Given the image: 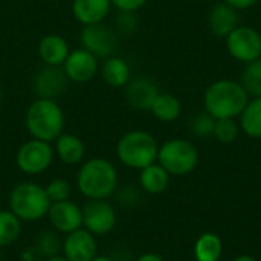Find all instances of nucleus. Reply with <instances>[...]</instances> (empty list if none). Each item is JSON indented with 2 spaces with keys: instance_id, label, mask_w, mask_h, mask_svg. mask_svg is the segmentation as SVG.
<instances>
[{
  "instance_id": "nucleus-1",
  "label": "nucleus",
  "mask_w": 261,
  "mask_h": 261,
  "mask_svg": "<svg viewBox=\"0 0 261 261\" xmlns=\"http://www.w3.org/2000/svg\"><path fill=\"white\" fill-rule=\"evenodd\" d=\"M118 185V171L106 158H90L76 173V190L86 199H107Z\"/></svg>"
},
{
  "instance_id": "nucleus-2",
  "label": "nucleus",
  "mask_w": 261,
  "mask_h": 261,
  "mask_svg": "<svg viewBox=\"0 0 261 261\" xmlns=\"http://www.w3.org/2000/svg\"><path fill=\"white\" fill-rule=\"evenodd\" d=\"M24 125L34 139L54 142L64 132V112L57 99L35 98L26 109Z\"/></svg>"
},
{
  "instance_id": "nucleus-3",
  "label": "nucleus",
  "mask_w": 261,
  "mask_h": 261,
  "mask_svg": "<svg viewBox=\"0 0 261 261\" xmlns=\"http://www.w3.org/2000/svg\"><path fill=\"white\" fill-rule=\"evenodd\" d=\"M203 102L206 113L214 119L236 118L245 110L249 102V95L237 81L219 80L206 89Z\"/></svg>"
},
{
  "instance_id": "nucleus-4",
  "label": "nucleus",
  "mask_w": 261,
  "mask_h": 261,
  "mask_svg": "<svg viewBox=\"0 0 261 261\" xmlns=\"http://www.w3.org/2000/svg\"><path fill=\"white\" fill-rule=\"evenodd\" d=\"M159 145L145 130H130L116 144L118 159L128 168L142 170L158 161Z\"/></svg>"
},
{
  "instance_id": "nucleus-5",
  "label": "nucleus",
  "mask_w": 261,
  "mask_h": 261,
  "mask_svg": "<svg viewBox=\"0 0 261 261\" xmlns=\"http://www.w3.org/2000/svg\"><path fill=\"white\" fill-rule=\"evenodd\" d=\"M50 205L44 187L35 182H20L9 193V210L21 222H37L46 217Z\"/></svg>"
},
{
  "instance_id": "nucleus-6",
  "label": "nucleus",
  "mask_w": 261,
  "mask_h": 261,
  "mask_svg": "<svg viewBox=\"0 0 261 261\" xmlns=\"http://www.w3.org/2000/svg\"><path fill=\"white\" fill-rule=\"evenodd\" d=\"M158 161L168 174L182 176L196 168L199 156L191 142L185 139H170L159 147Z\"/></svg>"
},
{
  "instance_id": "nucleus-7",
  "label": "nucleus",
  "mask_w": 261,
  "mask_h": 261,
  "mask_svg": "<svg viewBox=\"0 0 261 261\" xmlns=\"http://www.w3.org/2000/svg\"><path fill=\"white\" fill-rule=\"evenodd\" d=\"M55 151L50 142L31 138L20 145L15 154L17 168L28 176H37L44 173L54 162Z\"/></svg>"
},
{
  "instance_id": "nucleus-8",
  "label": "nucleus",
  "mask_w": 261,
  "mask_h": 261,
  "mask_svg": "<svg viewBox=\"0 0 261 261\" xmlns=\"http://www.w3.org/2000/svg\"><path fill=\"white\" fill-rule=\"evenodd\" d=\"M83 228L92 232L95 237L109 234L116 225L115 208L107 199H87L81 206Z\"/></svg>"
},
{
  "instance_id": "nucleus-9",
  "label": "nucleus",
  "mask_w": 261,
  "mask_h": 261,
  "mask_svg": "<svg viewBox=\"0 0 261 261\" xmlns=\"http://www.w3.org/2000/svg\"><path fill=\"white\" fill-rule=\"evenodd\" d=\"M80 41L81 47L92 52L95 57L107 58L113 55L118 46V34L115 28H110L102 21L96 24L83 26L80 32Z\"/></svg>"
},
{
  "instance_id": "nucleus-10",
  "label": "nucleus",
  "mask_w": 261,
  "mask_h": 261,
  "mask_svg": "<svg viewBox=\"0 0 261 261\" xmlns=\"http://www.w3.org/2000/svg\"><path fill=\"white\" fill-rule=\"evenodd\" d=\"M226 47L236 60L248 64L261 58V34L249 26H237L226 37Z\"/></svg>"
},
{
  "instance_id": "nucleus-11",
  "label": "nucleus",
  "mask_w": 261,
  "mask_h": 261,
  "mask_svg": "<svg viewBox=\"0 0 261 261\" xmlns=\"http://www.w3.org/2000/svg\"><path fill=\"white\" fill-rule=\"evenodd\" d=\"M61 67L69 81L83 84L93 80L99 72V58L84 47H78L69 52Z\"/></svg>"
},
{
  "instance_id": "nucleus-12",
  "label": "nucleus",
  "mask_w": 261,
  "mask_h": 261,
  "mask_svg": "<svg viewBox=\"0 0 261 261\" xmlns=\"http://www.w3.org/2000/svg\"><path fill=\"white\" fill-rule=\"evenodd\" d=\"M69 83L63 67L43 66L32 80V92L37 98L58 99L67 90Z\"/></svg>"
},
{
  "instance_id": "nucleus-13",
  "label": "nucleus",
  "mask_w": 261,
  "mask_h": 261,
  "mask_svg": "<svg viewBox=\"0 0 261 261\" xmlns=\"http://www.w3.org/2000/svg\"><path fill=\"white\" fill-rule=\"evenodd\" d=\"M63 257L69 261H92L98 255L96 237L84 228L66 236L61 243Z\"/></svg>"
},
{
  "instance_id": "nucleus-14",
  "label": "nucleus",
  "mask_w": 261,
  "mask_h": 261,
  "mask_svg": "<svg viewBox=\"0 0 261 261\" xmlns=\"http://www.w3.org/2000/svg\"><path fill=\"white\" fill-rule=\"evenodd\" d=\"M49 222L57 232L70 234L80 228H83V213L81 206L72 200L55 202L50 205L47 213Z\"/></svg>"
},
{
  "instance_id": "nucleus-15",
  "label": "nucleus",
  "mask_w": 261,
  "mask_h": 261,
  "mask_svg": "<svg viewBox=\"0 0 261 261\" xmlns=\"http://www.w3.org/2000/svg\"><path fill=\"white\" fill-rule=\"evenodd\" d=\"M159 93L156 83L147 76L133 78L125 86V99L136 110H150Z\"/></svg>"
},
{
  "instance_id": "nucleus-16",
  "label": "nucleus",
  "mask_w": 261,
  "mask_h": 261,
  "mask_svg": "<svg viewBox=\"0 0 261 261\" xmlns=\"http://www.w3.org/2000/svg\"><path fill=\"white\" fill-rule=\"evenodd\" d=\"M37 52L41 61L44 63V66L61 67L70 52V47L63 35L50 32L41 37V40L38 41Z\"/></svg>"
},
{
  "instance_id": "nucleus-17",
  "label": "nucleus",
  "mask_w": 261,
  "mask_h": 261,
  "mask_svg": "<svg viewBox=\"0 0 261 261\" xmlns=\"http://www.w3.org/2000/svg\"><path fill=\"white\" fill-rule=\"evenodd\" d=\"M112 8L110 0H72V14L83 26L102 23Z\"/></svg>"
},
{
  "instance_id": "nucleus-18",
  "label": "nucleus",
  "mask_w": 261,
  "mask_h": 261,
  "mask_svg": "<svg viewBox=\"0 0 261 261\" xmlns=\"http://www.w3.org/2000/svg\"><path fill=\"white\" fill-rule=\"evenodd\" d=\"M208 24L214 35L228 37L239 26L237 9L225 2L214 5L208 15Z\"/></svg>"
},
{
  "instance_id": "nucleus-19",
  "label": "nucleus",
  "mask_w": 261,
  "mask_h": 261,
  "mask_svg": "<svg viewBox=\"0 0 261 261\" xmlns=\"http://www.w3.org/2000/svg\"><path fill=\"white\" fill-rule=\"evenodd\" d=\"M55 156L66 165H76L83 162L86 154V145L83 139L73 133H61L54 141Z\"/></svg>"
},
{
  "instance_id": "nucleus-20",
  "label": "nucleus",
  "mask_w": 261,
  "mask_h": 261,
  "mask_svg": "<svg viewBox=\"0 0 261 261\" xmlns=\"http://www.w3.org/2000/svg\"><path fill=\"white\" fill-rule=\"evenodd\" d=\"M99 73L102 81L113 89L125 87L127 83L132 80V69L128 63L116 55L104 58L102 64L99 66Z\"/></svg>"
},
{
  "instance_id": "nucleus-21",
  "label": "nucleus",
  "mask_w": 261,
  "mask_h": 261,
  "mask_svg": "<svg viewBox=\"0 0 261 261\" xmlns=\"http://www.w3.org/2000/svg\"><path fill=\"white\" fill-rule=\"evenodd\" d=\"M139 182L142 190H145L147 193L159 194L167 190L170 182V174L159 164H151L141 170Z\"/></svg>"
},
{
  "instance_id": "nucleus-22",
  "label": "nucleus",
  "mask_w": 261,
  "mask_h": 261,
  "mask_svg": "<svg viewBox=\"0 0 261 261\" xmlns=\"http://www.w3.org/2000/svg\"><path fill=\"white\" fill-rule=\"evenodd\" d=\"M150 112L154 115L156 119L162 122H173L180 116L182 104L180 101L171 93H159L154 99Z\"/></svg>"
},
{
  "instance_id": "nucleus-23",
  "label": "nucleus",
  "mask_w": 261,
  "mask_h": 261,
  "mask_svg": "<svg viewBox=\"0 0 261 261\" xmlns=\"http://www.w3.org/2000/svg\"><path fill=\"white\" fill-rule=\"evenodd\" d=\"M21 234V220L11 210H0V249L11 246Z\"/></svg>"
},
{
  "instance_id": "nucleus-24",
  "label": "nucleus",
  "mask_w": 261,
  "mask_h": 261,
  "mask_svg": "<svg viewBox=\"0 0 261 261\" xmlns=\"http://www.w3.org/2000/svg\"><path fill=\"white\" fill-rule=\"evenodd\" d=\"M240 125L251 138H261V98H254L240 113Z\"/></svg>"
},
{
  "instance_id": "nucleus-25",
  "label": "nucleus",
  "mask_w": 261,
  "mask_h": 261,
  "mask_svg": "<svg viewBox=\"0 0 261 261\" xmlns=\"http://www.w3.org/2000/svg\"><path fill=\"white\" fill-rule=\"evenodd\" d=\"M222 254V242L216 234H203L196 243L197 261H217Z\"/></svg>"
},
{
  "instance_id": "nucleus-26",
  "label": "nucleus",
  "mask_w": 261,
  "mask_h": 261,
  "mask_svg": "<svg viewBox=\"0 0 261 261\" xmlns=\"http://www.w3.org/2000/svg\"><path fill=\"white\" fill-rule=\"evenodd\" d=\"M242 86L248 95L261 98V58L246 64L242 75Z\"/></svg>"
},
{
  "instance_id": "nucleus-27",
  "label": "nucleus",
  "mask_w": 261,
  "mask_h": 261,
  "mask_svg": "<svg viewBox=\"0 0 261 261\" xmlns=\"http://www.w3.org/2000/svg\"><path fill=\"white\" fill-rule=\"evenodd\" d=\"M34 246L37 248V251L40 252L43 260L46 261L47 258L58 255V251L61 249V242H60V237L57 236V232L44 231L37 237Z\"/></svg>"
},
{
  "instance_id": "nucleus-28",
  "label": "nucleus",
  "mask_w": 261,
  "mask_h": 261,
  "mask_svg": "<svg viewBox=\"0 0 261 261\" xmlns=\"http://www.w3.org/2000/svg\"><path fill=\"white\" fill-rule=\"evenodd\" d=\"M213 135L223 144H231L237 139L239 136V125L234 121V118H223V119H216L214 124V132Z\"/></svg>"
},
{
  "instance_id": "nucleus-29",
  "label": "nucleus",
  "mask_w": 261,
  "mask_h": 261,
  "mask_svg": "<svg viewBox=\"0 0 261 261\" xmlns=\"http://www.w3.org/2000/svg\"><path fill=\"white\" fill-rule=\"evenodd\" d=\"M44 191L50 200V203H55V202H63V200H67L70 197V193H72V187L67 180L64 179H54L50 180L46 187H44Z\"/></svg>"
},
{
  "instance_id": "nucleus-30",
  "label": "nucleus",
  "mask_w": 261,
  "mask_h": 261,
  "mask_svg": "<svg viewBox=\"0 0 261 261\" xmlns=\"http://www.w3.org/2000/svg\"><path fill=\"white\" fill-rule=\"evenodd\" d=\"M115 31L121 34H132L136 31L138 21L135 17V12H119L115 20Z\"/></svg>"
},
{
  "instance_id": "nucleus-31",
  "label": "nucleus",
  "mask_w": 261,
  "mask_h": 261,
  "mask_svg": "<svg viewBox=\"0 0 261 261\" xmlns=\"http://www.w3.org/2000/svg\"><path fill=\"white\" fill-rule=\"evenodd\" d=\"M214 124H216V119L210 113L199 115L193 122V130L199 136H208L214 132Z\"/></svg>"
},
{
  "instance_id": "nucleus-32",
  "label": "nucleus",
  "mask_w": 261,
  "mask_h": 261,
  "mask_svg": "<svg viewBox=\"0 0 261 261\" xmlns=\"http://www.w3.org/2000/svg\"><path fill=\"white\" fill-rule=\"evenodd\" d=\"M110 2L112 6H115L119 12H136L148 0H110Z\"/></svg>"
},
{
  "instance_id": "nucleus-33",
  "label": "nucleus",
  "mask_w": 261,
  "mask_h": 261,
  "mask_svg": "<svg viewBox=\"0 0 261 261\" xmlns=\"http://www.w3.org/2000/svg\"><path fill=\"white\" fill-rule=\"evenodd\" d=\"M20 260L21 261H41L43 257L40 255V252L37 251V248L32 245L29 248H26L21 254H20Z\"/></svg>"
},
{
  "instance_id": "nucleus-34",
  "label": "nucleus",
  "mask_w": 261,
  "mask_h": 261,
  "mask_svg": "<svg viewBox=\"0 0 261 261\" xmlns=\"http://www.w3.org/2000/svg\"><path fill=\"white\" fill-rule=\"evenodd\" d=\"M223 2L228 3V5H231L236 9H246V8L254 6L258 0H223Z\"/></svg>"
},
{
  "instance_id": "nucleus-35",
  "label": "nucleus",
  "mask_w": 261,
  "mask_h": 261,
  "mask_svg": "<svg viewBox=\"0 0 261 261\" xmlns=\"http://www.w3.org/2000/svg\"><path fill=\"white\" fill-rule=\"evenodd\" d=\"M138 261H164L159 255H156V254H144V255H141Z\"/></svg>"
},
{
  "instance_id": "nucleus-36",
  "label": "nucleus",
  "mask_w": 261,
  "mask_h": 261,
  "mask_svg": "<svg viewBox=\"0 0 261 261\" xmlns=\"http://www.w3.org/2000/svg\"><path fill=\"white\" fill-rule=\"evenodd\" d=\"M92 261H113L112 258H109V257H106V255H96L95 258Z\"/></svg>"
},
{
  "instance_id": "nucleus-37",
  "label": "nucleus",
  "mask_w": 261,
  "mask_h": 261,
  "mask_svg": "<svg viewBox=\"0 0 261 261\" xmlns=\"http://www.w3.org/2000/svg\"><path fill=\"white\" fill-rule=\"evenodd\" d=\"M234 261H255V258H252V257H249V255H242V257L236 258Z\"/></svg>"
},
{
  "instance_id": "nucleus-38",
  "label": "nucleus",
  "mask_w": 261,
  "mask_h": 261,
  "mask_svg": "<svg viewBox=\"0 0 261 261\" xmlns=\"http://www.w3.org/2000/svg\"><path fill=\"white\" fill-rule=\"evenodd\" d=\"M46 261H69L67 258H64V257H60V255H55V257H52V258H47Z\"/></svg>"
},
{
  "instance_id": "nucleus-39",
  "label": "nucleus",
  "mask_w": 261,
  "mask_h": 261,
  "mask_svg": "<svg viewBox=\"0 0 261 261\" xmlns=\"http://www.w3.org/2000/svg\"><path fill=\"white\" fill-rule=\"evenodd\" d=\"M3 102V89H2V84H0V106Z\"/></svg>"
},
{
  "instance_id": "nucleus-40",
  "label": "nucleus",
  "mask_w": 261,
  "mask_h": 261,
  "mask_svg": "<svg viewBox=\"0 0 261 261\" xmlns=\"http://www.w3.org/2000/svg\"><path fill=\"white\" fill-rule=\"evenodd\" d=\"M0 258H2V254H0Z\"/></svg>"
}]
</instances>
